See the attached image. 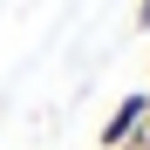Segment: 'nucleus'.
<instances>
[{
	"label": "nucleus",
	"instance_id": "obj_2",
	"mask_svg": "<svg viewBox=\"0 0 150 150\" xmlns=\"http://www.w3.org/2000/svg\"><path fill=\"white\" fill-rule=\"evenodd\" d=\"M137 28H150V0H137Z\"/></svg>",
	"mask_w": 150,
	"mask_h": 150
},
{
	"label": "nucleus",
	"instance_id": "obj_3",
	"mask_svg": "<svg viewBox=\"0 0 150 150\" xmlns=\"http://www.w3.org/2000/svg\"><path fill=\"white\" fill-rule=\"evenodd\" d=\"M130 150H150V123H143V130H137V143H130Z\"/></svg>",
	"mask_w": 150,
	"mask_h": 150
},
{
	"label": "nucleus",
	"instance_id": "obj_1",
	"mask_svg": "<svg viewBox=\"0 0 150 150\" xmlns=\"http://www.w3.org/2000/svg\"><path fill=\"white\" fill-rule=\"evenodd\" d=\"M143 123H150V89H130V96H116V109L103 116V130H96V150H130Z\"/></svg>",
	"mask_w": 150,
	"mask_h": 150
}]
</instances>
